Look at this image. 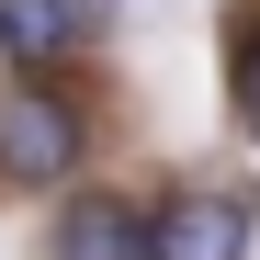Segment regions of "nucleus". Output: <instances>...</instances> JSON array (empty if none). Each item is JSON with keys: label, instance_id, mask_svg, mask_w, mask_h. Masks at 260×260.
Here are the masks:
<instances>
[{"label": "nucleus", "instance_id": "nucleus-1", "mask_svg": "<svg viewBox=\"0 0 260 260\" xmlns=\"http://www.w3.org/2000/svg\"><path fill=\"white\" fill-rule=\"evenodd\" d=\"M91 147H102V124H91L68 68L57 79H0V192L57 204L68 181H91Z\"/></svg>", "mask_w": 260, "mask_h": 260}, {"label": "nucleus", "instance_id": "nucleus-2", "mask_svg": "<svg viewBox=\"0 0 260 260\" xmlns=\"http://www.w3.org/2000/svg\"><path fill=\"white\" fill-rule=\"evenodd\" d=\"M249 249H260V192L249 181H181L147 204L136 260H249Z\"/></svg>", "mask_w": 260, "mask_h": 260}, {"label": "nucleus", "instance_id": "nucleus-3", "mask_svg": "<svg viewBox=\"0 0 260 260\" xmlns=\"http://www.w3.org/2000/svg\"><path fill=\"white\" fill-rule=\"evenodd\" d=\"M147 249V204L113 181H68L46 215V260H136Z\"/></svg>", "mask_w": 260, "mask_h": 260}, {"label": "nucleus", "instance_id": "nucleus-4", "mask_svg": "<svg viewBox=\"0 0 260 260\" xmlns=\"http://www.w3.org/2000/svg\"><path fill=\"white\" fill-rule=\"evenodd\" d=\"M91 34H102V0H0V68L12 79H57Z\"/></svg>", "mask_w": 260, "mask_h": 260}, {"label": "nucleus", "instance_id": "nucleus-5", "mask_svg": "<svg viewBox=\"0 0 260 260\" xmlns=\"http://www.w3.org/2000/svg\"><path fill=\"white\" fill-rule=\"evenodd\" d=\"M226 113H238V136H260V0L226 12Z\"/></svg>", "mask_w": 260, "mask_h": 260}]
</instances>
